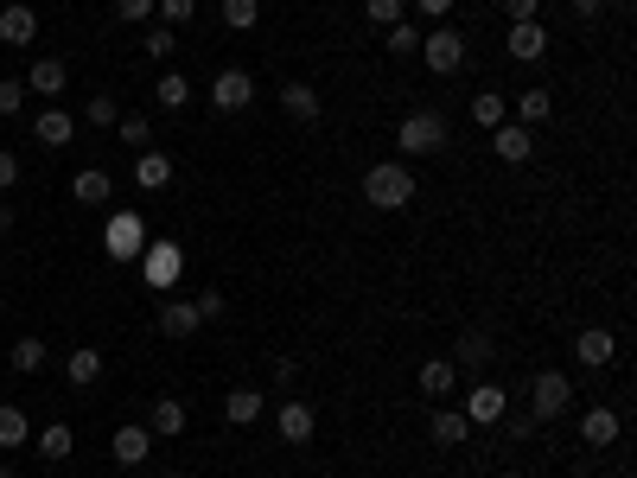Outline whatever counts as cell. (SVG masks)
Returning a JSON list of instances; mask_svg holds the SVG:
<instances>
[{"label": "cell", "instance_id": "6da1fadb", "mask_svg": "<svg viewBox=\"0 0 637 478\" xmlns=\"http://www.w3.org/2000/svg\"><path fill=\"white\" fill-rule=\"evenodd\" d=\"M364 198L376 204V211H408V204H415V173L395 166V160L370 166V173H364Z\"/></svg>", "mask_w": 637, "mask_h": 478}, {"label": "cell", "instance_id": "7a4b0ae2", "mask_svg": "<svg viewBox=\"0 0 637 478\" xmlns=\"http://www.w3.org/2000/svg\"><path fill=\"white\" fill-rule=\"evenodd\" d=\"M395 147H402V153H440V147H446V115H434V109L402 115V128H395Z\"/></svg>", "mask_w": 637, "mask_h": 478}, {"label": "cell", "instance_id": "3957f363", "mask_svg": "<svg viewBox=\"0 0 637 478\" xmlns=\"http://www.w3.org/2000/svg\"><path fill=\"white\" fill-rule=\"evenodd\" d=\"M421 58H427V71H434V77H453L459 64H466V39L440 20L434 32H421Z\"/></svg>", "mask_w": 637, "mask_h": 478}, {"label": "cell", "instance_id": "277c9868", "mask_svg": "<svg viewBox=\"0 0 637 478\" xmlns=\"http://www.w3.org/2000/svg\"><path fill=\"white\" fill-rule=\"evenodd\" d=\"M567 408H574V383H567L561 370H542V377L529 383V415L555 421V415H567Z\"/></svg>", "mask_w": 637, "mask_h": 478}, {"label": "cell", "instance_id": "5b68a950", "mask_svg": "<svg viewBox=\"0 0 637 478\" xmlns=\"http://www.w3.org/2000/svg\"><path fill=\"white\" fill-rule=\"evenodd\" d=\"M274 428H281V440H287V447H306V440H313V428H319V415H313V402H300V396H287L281 408H274Z\"/></svg>", "mask_w": 637, "mask_h": 478}, {"label": "cell", "instance_id": "8992f818", "mask_svg": "<svg viewBox=\"0 0 637 478\" xmlns=\"http://www.w3.org/2000/svg\"><path fill=\"white\" fill-rule=\"evenodd\" d=\"M459 415H466L472 428H491V421H504V415H510V396H504L497 383H478L472 396H466V408H459Z\"/></svg>", "mask_w": 637, "mask_h": 478}, {"label": "cell", "instance_id": "52a82bcc", "mask_svg": "<svg viewBox=\"0 0 637 478\" xmlns=\"http://www.w3.org/2000/svg\"><path fill=\"white\" fill-rule=\"evenodd\" d=\"M249 96H255V77L249 71H217V83H211V109H249Z\"/></svg>", "mask_w": 637, "mask_h": 478}, {"label": "cell", "instance_id": "ba28073f", "mask_svg": "<svg viewBox=\"0 0 637 478\" xmlns=\"http://www.w3.org/2000/svg\"><path fill=\"white\" fill-rule=\"evenodd\" d=\"M491 134H497V141H491V147H497V160H504V166H523V160H529V153H536V134H529L523 122H497Z\"/></svg>", "mask_w": 637, "mask_h": 478}, {"label": "cell", "instance_id": "9c48e42d", "mask_svg": "<svg viewBox=\"0 0 637 478\" xmlns=\"http://www.w3.org/2000/svg\"><path fill=\"white\" fill-rule=\"evenodd\" d=\"M542 51H548V26H542V20H516V26H510V58L536 64Z\"/></svg>", "mask_w": 637, "mask_h": 478}, {"label": "cell", "instance_id": "30bf717a", "mask_svg": "<svg viewBox=\"0 0 637 478\" xmlns=\"http://www.w3.org/2000/svg\"><path fill=\"white\" fill-rule=\"evenodd\" d=\"M39 39V13L32 7H0V45H32Z\"/></svg>", "mask_w": 637, "mask_h": 478}, {"label": "cell", "instance_id": "8fae6325", "mask_svg": "<svg viewBox=\"0 0 637 478\" xmlns=\"http://www.w3.org/2000/svg\"><path fill=\"white\" fill-rule=\"evenodd\" d=\"M109 453H115V466H141V459L153 453V434H147V428H115Z\"/></svg>", "mask_w": 637, "mask_h": 478}, {"label": "cell", "instance_id": "7c38bea8", "mask_svg": "<svg viewBox=\"0 0 637 478\" xmlns=\"http://www.w3.org/2000/svg\"><path fill=\"white\" fill-rule=\"evenodd\" d=\"M618 428H625V421H618L612 408H587V415H580V440H587V447H612Z\"/></svg>", "mask_w": 637, "mask_h": 478}, {"label": "cell", "instance_id": "4fadbf2b", "mask_svg": "<svg viewBox=\"0 0 637 478\" xmlns=\"http://www.w3.org/2000/svg\"><path fill=\"white\" fill-rule=\"evenodd\" d=\"M141 249H147L141 243V217H115V224H109V255H115V262H134Z\"/></svg>", "mask_w": 637, "mask_h": 478}, {"label": "cell", "instance_id": "5bb4252c", "mask_svg": "<svg viewBox=\"0 0 637 478\" xmlns=\"http://www.w3.org/2000/svg\"><path fill=\"white\" fill-rule=\"evenodd\" d=\"M198 326H204V319H198L192 300H166V306H160V332H166V338H192Z\"/></svg>", "mask_w": 637, "mask_h": 478}, {"label": "cell", "instance_id": "9a60e30c", "mask_svg": "<svg viewBox=\"0 0 637 478\" xmlns=\"http://www.w3.org/2000/svg\"><path fill=\"white\" fill-rule=\"evenodd\" d=\"M64 58H32V71H26V90H39V96H64Z\"/></svg>", "mask_w": 637, "mask_h": 478}, {"label": "cell", "instance_id": "2e32d148", "mask_svg": "<svg viewBox=\"0 0 637 478\" xmlns=\"http://www.w3.org/2000/svg\"><path fill=\"white\" fill-rule=\"evenodd\" d=\"M574 351H580V364H593V370H599V364H612V357H618V338H612L606 326H593V332H580V338H574Z\"/></svg>", "mask_w": 637, "mask_h": 478}, {"label": "cell", "instance_id": "e0dca14e", "mask_svg": "<svg viewBox=\"0 0 637 478\" xmlns=\"http://www.w3.org/2000/svg\"><path fill=\"white\" fill-rule=\"evenodd\" d=\"M147 434H160V440L185 434V402L179 396H160V402H153V415H147Z\"/></svg>", "mask_w": 637, "mask_h": 478}, {"label": "cell", "instance_id": "ac0fdd59", "mask_svg": "<svg viewBox=\"0 0 637 478\" xmlns=\"http://www.w3.org/2000/svg\"><path fill=\"white\" fill-rule=\"evenodd\" d=\"M262 408H268V396H262V389H230V396H223V415H230L236 428L262 421Z\"/></svg>", "mask_w": 637, "mask_h": 478}, {"label": "cell", "instance_id": "d6986e66", "mask_svg": "<svg viewBox=\"0 0 637 478\" xmlns=\"http://www.w3.org/2000/svg\"><path fill=\"white\" fill-rule=\"evenodd\" d=\"M281 109L294 115V122H319V109H325V102H319L313 83H287V90H281Z\"/></svg>", "mask_w": 637, "mask_h": 478}, {"label": "cell", "instance_id": "ffe728a7", "mask_svg": "<svg viewBox=\"0 0 637 478\" xmlns=\"http://www.w3.org/2000/svg\"><path fill=\"white\" fill-rule=\"evenodd\" d=\"M453 383H459V364H453V357L421 364V396H453Z\"/></svg>", "mask_w": 637, "mask_h": 478}, {"label": "cell", "instance_id": "44dd1931", "mask_svg": "<svg viewBox=\"0 0 637 478\" xmlns=\"http://www.w3.org/2000/svg\"><path fill=\"white\" fill-rule=\"evenodd\" d=\"M71 198L77 204H109V173H102V166H83L71 179Z\"/></svg>", "mask_w": 637, "mask_h": 478}, {"label": "cell", "instance_id": "7402d4cb", "mask_svg": "<svg viewBox=\"0 0 637 478\" xmlns=\"http://www.w3.org/2000/svg\"><path fill=\"white\" fill-rule=\"evenodd\" d=\"M64 377H71L77 389H90V383L102 377V351H96V345H77V351H71V364H64Z\"/></svg>", "mask_w": 637, "mask_h": 478}, {"label": "cell", "instance_id": "603a6c76", "mask_svg": "<svg viewBox=\"0 0 637 478\" xmlns=\"http://www.w3.org/2000/svg\"><path fill=\"white\" fill-rule=\"evenodd\" d=\"M134 179H141L147 192H160V185L172 179V160H166V153H153V147H147V153H134Z\"/></svg>", "mask_w": 637, "mask_h": 478}, {"label": "cell", "instance_id": "cb8c5ba5", "mask_svg": "<svg viewBox=\"0 0 637 478\" xmlns=\"http://www.w3.org/2000/svg\"><path fill=\"white\" fill-rule=\"evenodd\" d=\"M71 134H77V122L64 109H45L39 115V147H71Z\"/></svg>", "mask_w": 637, "mask_h": 478}, {"label": "cell", "instance_id": "d4e9b609", "mask_svg": "<svg viewBox=\"0 0 637 478\" xmlns=\"http://www.w3.org/2000/svg\"><path fill=\"white\" fill-rule=\"evenodd\" d=\"M466 434H472V421L459 415V408H440V415H434V440H440V447H466Z\"/></svg>", "mask_w": 637, "mask_h": 478}, {"label": "cell", "instance_id": "484cf974", "mask_svg": "<svg viewBox=\"0 0 637 478\" xmlns=\"http://www.w3.org/2000/svg\"><path fill=\"white\" fill-rule=\"evenodd\" d=\"M504 109H510L504 90H478V96H472V122H478V128H497V122H504Z\"/></svg>", "mask_w": 637, "mask_h": 478}, {"label": "cell", "instance_id": "4316f807", "mask_svg": "<svg viewBox=\"0 0 637 478\" xmlns=\"http://www.w3.org/2000/svg\"><path fill=\"white\" fill-rule=\"evenodd\" d=\"M26 434H32V421H26V408H13V402H0V447H26Z\"/></svg>", "mask_w": 637, "mask_h": 478}, {"label": "cell", "instance_id": "83f0119b", "mask_svg": "<svg viewBox=\"0 0 637 478\" xmlns=\"http://www.w3.org/2000/svg\"><path fill=\"white\" fill-rule=\"evenodd\" d=\"M255 20H262V0H223V26L230 32H249Z\"/></svg>", "mask_w": 637, "mask_h": 478}, {"label": "cell", "instance_id": "f1b7e54d", "mask_svg": "<svg viewBox=\"0 0 637 478\" xmlns=\"http://www.w3.org/2000/svg\"><path fill=\"white\" fill-rule=\"evenodd\" d=\"M153 96H160V109H185V96H192V83H185L179 71H166L160 83H153Z\"/></svg>", "mask_w": 637, "mask_h": 478}, {"label": "cell", "instance_id": "f546056e", "mask_svg": "<svg viewBox=\"0 0 637 478\" xmlns=\"http://www.w3.org/2000/svg\"><path fill=\"white\" fill-rule=\"evenodd\" d=\"M548 109H555V102H548V90H523V96H516V115H523V128L548 122Z\"/></svg>", "mask_w": 637, "mask_h": 478}, {"label": "cell", "instance_id": "4dcf8cb0", "mask_svg": "<svg viewBox=\"0 0 637 478\" xmlns=\"http://www.w3.org/2000/svg\"><path fill=\"white\" fill-rule=\"evenodd\" d=\"M383 45L395 51V58H415V51H421V32H415V26H408V20H395V26H389V39H383Z\"/></svg>", "mask_w": 637, "mask_h": 478}, {"label": "cell", "instance_id": "1f68e13d", "mask_svg": "<svg viewBox=\"0 0 637 478\" xmlns=\"http://www.w3.org/2000/svg\"><path fill=\"white\" fill-rule=\"evenodd\" d=\"M13 370H20V377L45 370V345H39V338H20V345H13Z\"/></svg>", "mask_w": 637, "mask_h": 478}, {"label": "cell", "instance_id": "d6a6232c", "mask_svg": "<svg viewBox=\"0 0 637 478\" xmlns=\"http://www.w3.org/2000/svg\"><path fill=\"white\" fill-rule=\"evenodd\" d=\"M39 453H45V459H71V428H64V421H51V428L39 434Z\"/></svg>", "mask_w": 637, "mask_h": 478}, {"label": "cell", "instance_id": "836d02e7", "mask_svg": "<svg viewBox=\"0 0 637 478\" xmlns=\"http://www.w3.org/2000/svg\"><path fill=\"white\" fill-rule=\"evenodd\" d=\"M115 134H122V141H128L134 153H147V141H153V128H147V115H122V122H115Z\"/></svg>", "mask_w": 637, "mask_h": 478}, {"label": "cell", "instance_id": "e575fe53", "mask_svg": "<svg viewBox=\"0 0 637 478\" xmlns=\"http://www.w3.org/2000/svg\"><path fill=\"white\" fill-rule=\"evenodd\" d=\"M485 357H491V338H485V332H466V338H459V364H472V370H478Z\"/></svg>", "mask_w": 637, "mask_h": 478}, {"label": "cell", "instance_id": "d590c367", "mask_svg": "<svg viewBox=\"0 0 637 478\" xmlns=\"http://www.w3.org/2000/svg\"><path fill=\"white\" fill-rule=\"evenodd\" d=\"M179 51V32L172 26H147V58H172Z\"/></svg>", "mask_w": 637, "mask_h": 478}, {"label": "cell", "instance_id": "8d00e7d4", "mask_svg": "<svg viewBox=\"0 0 637 478\" xmlns=\"http://www.w3.org/2000/svg\"><path fill=\"white\" fill-rule=\"evenodd\" d=\"M115 13H122L128 26H147L153 13H160V0H115Z\"/></svg>", "mask_w": 637, "mask_h": 478}, {"label": "cell", "instance_id": "74e56055", "mask_svg": "<svg viewBox=\"0 0 637 478\" xmlns=\"http://www.w3.org/2000/svg\"><path fill=\"white\" fill-rule=\"evenodd\" d=\"M364 13H370V26H395V20H402V0H364Z\"/></svg>", "mask_w": 637, "mask_h": 478}, {"label": "cell", "instance_id": "f35d334b", "mask_svg": "<svg viewBox=\"0 0 637 478\" xmlns=\"http://www.w3.org/2000/svg\"><path fill=\"white\" fill-rule=\"evenodd\" d=\"M115 122H122L115 96H90V128H115Z\"/></svg>", "mask_w": 637, "mask_h": 478}, {"label": "cell", "instance_id": "ab89813d", "mask_svg": "<svg viewBox=\"0 0 637 478\" xmlns=\"http://www.w3.org/2000/svg\"><path fill=\"white\" fill-rule=\"evenodd\" d=\"M20 109H26V83L7 77V83H0V115H20Z\"/></svg>", "mask_w": 637, "mask_h": 478}, {"label": "cell", "instance_id": "60d3db41", "mask_svg": "<svg viewBox=\"0 0 637 478\" xmlns=\"http://www.w3.org/2000/svg\"><path fill=\"white\" fill-rule=\"evenodd\" d=\"M160 13H166L160 26H185V20H192V13H198V0H160Z\"/></svg>", "mask_w": 637, "mask_h": 478}, {"label": "cell", "instance_id": "b9f144b4", "mask_svg": "<svg viewBox=\"0 0 637 478\" xmlns=\"http://www.w3.org/2000/svg\"><path fill=\"white\" fill-rule=\"evenodd\" d=\"M172 268H179V255H172V249H153L147 275H153V281H172Z\"/></svg>", "mask_w": 637, "mask_h": 478}, {"label": "cell", "instance_id": "7bdbcfd3", "mask_svg": "<svg viewBox=\"0 0 637 478\" xmlns=\"http://www.w3.org/2000/svg\"><path fill=\"white\" fill-rule=\"evenodd\" d=\"M504 13H510V26H516V20H536L542 0H504Z\"/></svg>", "mask_w": 637, "mask_h": 478}, {"label": "cell", "instance_id": "ee69618b", "mask_svg": "<svg viewBox=\"0 0 637 478\" xmlns=\"http://www.w3.org/2000/svg\"><path fill=\"white\" fill-rule=\"evenodd\" d=\"M504 428H510V440H529L536 434V415H504Z\"/></svg>", "mask_w": 637, "mask_h": 478}, {"label": "cell", "instance_id": "f6af8a7d", "mask_svg": "<svg viewBox=\"0 0 637 478\" xmlns=\"http://www.w3.org/2000/svg\"><path fill=\"white\" fill-rule=\"evenodd\" d=\"M198 306V319H223V306H230V300H223V294H204V300H192Z\"/></svg>", "mask_w": 637, "mask_h": 478}, {"label": "cell", "instance_id": "bcb514c9", "mask_svg": "<svg viewBox=\"0 0 637 478\" xmlns=\"http://www.w3.org/2000/svg\"><path fill=\"white\" fill-rule=\"evenodd\" d=\"M13 179H20V160H13V153H7V147H0V192H7V185H13Z\"/></svg>", "mask_w": 637, "mask_h": 478}, {"label": "cell", "instance_id": "7dc6e473", "mask_svg": "<svg viewBox=\"0 0 637 478\" xmlns=\"http://www.w3.org/2000/svg\"><path fill=\"white\" fill-rule=\"evenodd\" d=\"M567 7H574L580 20H599V13H606V0H567Z\"/></svg>", "mask_w": 637, "mask_h": 478}, {"label": "cell", "instance_id": "c3c4849f", "mask_svg": "<svg viewBox=\"0 0 637 478\" xmlns=\"http://www.w3.org/2000/svg\"><path fill=\"white\" fill-rule=\"evenodd\" d=\"M421 13H434V20H446V13H453V0H415Z\"/></svg>", "mask_w": 637, "mask_h": 478}, {"label": "cell", "instance_id": "681fc988", "mask_svg": "<svg viewBox=\"0 0 637 478\" xmlns=\"http://www.w3.org/2000/svg\"><path fill=\"white\" fill-rule=\"evenodd\" d=\"M13 230V204H0V236H7Z\"/></svg>", "mask_w": 637, "mask_h": 478}, {"label": "cell", "instance_id": "f907efd6", "mask_svg": "<svg viewBox=\"0 0 637 478\" xmlns=\"http://www.w3.org/2000/svg\"><path fill=\"white\" fill-rule=\"evenodd\" d=\"M0 478H13V472H7V466H0Z\"/></svg>", "mask_w": 637, "mask_h": 478}, {"label": "cell", "instance_id": "816d5d0a", "mask_svg": "<svg viewBox=\"0 0 637 478\" xmlns=\"http://www.w3.org/2000/svg\"><path fill=\"white\" fill-rule=\"evenodd\" d=\"M166 478H179V472H166Z\"/></svg>", "mask_w": 637, "mask_h": 478}, {"label": "cell", "instance_id": "f5cc1de1", "mask_svg": "<svg viewBox=\"0 0 637 478\" xmlns=\"http://www.w3.org/2000/svg\"><path fill=\"white\" fill-rule=\"evenodd\" d=\"M504 478H516V472H504Z\"/></svg>", "mask_w": 637, "mask_h": 478}]
</instances>
